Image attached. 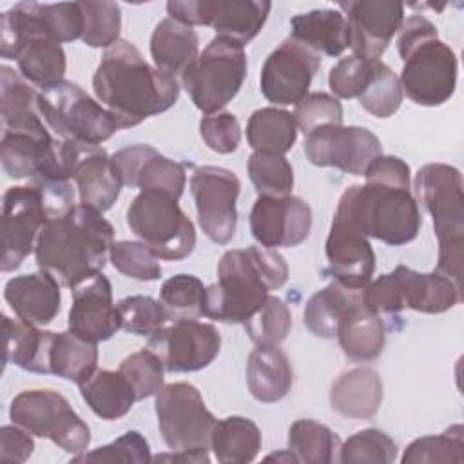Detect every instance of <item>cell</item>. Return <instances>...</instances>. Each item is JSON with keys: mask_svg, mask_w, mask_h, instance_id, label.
<instances>
[{"mask_svg": "<svg viewBox=\"0 0 464 464\" xmlns=\"http://www.w3.org/2000/svg\"><path fill=\"white\" fill-rule=\"evenodd\" d=\"M375 62L362 60L357 56H344L341 58L328 74L330 91L337 98H359L361 92L366 89L372 74H373Z\"/></svg>", "mask_w": 464, "mask_h": 464, "instance_id": "obj_54", "label": "cell"}, {"mask_svg": "<svg viewBox=\"0 0 464 464\" xmlns=\"http://www.w3.org/2000/svg\"><path fill=\"white\" fill-rule=\"evenodd\" d=\"M38 111L63 141L100 145L120 127L114 116L80 85L62 80L38 92Z\"/></svg>", "mask_w": 464, "mask_h": 464, "instance_id": "obj_8", "label": "cell"}, {"mask_svg": "<svg viewBox=\"0 0 464 464\" xmlns=\"http://www.w3.org/2000/svg\"><path fill=\"white\" fill-rule=\"evenodd\" d=\"M4 326V364H16L18 368L33 373H47V346L49 330L2 315Z\"/></svg>", "mask_w": 464, "mask_h": 464, "instance_id": "obj_34", "label": "cell"}, {"mask_svg": "<svg viewBox=\"0 0 464 464\" xmlns=\"http://www.w3.org/2000/svg\"><path fill=\"white\" fill-rule=\"evenodd\" d=\"M335 214L355 225L366 237L390 246L413 241L422 225L417 199L410 188L373 181L350 185L341 194Z\"/></svg>", "mask_w": 464, "mask_h": 464, "instance_id": "obj_5", "label": "cell"}, {"mask_svg": "<svg viewBox=\"0 0 464 464\" xmlns=\"http://www.w3.org/2000/svg\"><path fill=\"white\" fill-rule=\"evenodd\" d=\"M246 384L259 402H277L292 388V366L277 346H257L246 361Z\"/></svg>", "mask_w": 464, "mask_h": 464, "instance_id": "obj_31", "label": "cell"}, {"mask_svg": "<svg viewBox=\"0 0 464 464\" xmlns=\"http://www.w3.org/2000/svg\"><path fill=\"white\" fill-rule=\"evenodd\" d=\"M208 448L221 464L252 462L261 450V431L254 420L232 415L216 422Z\"/></svg>", "mask_w": 464, "mask_h": 464, "instance_id": "obj_36", "label": "cell"}, {"mask_svg": "<svg viewBox=\"0 0 464 464\" xmlns=\"http://www.w3.org/2000/svg\"><path fill=\"white\" fill-rule=\"evenodd\" d=\"M118 372L129 381L136 401L156 395L163 388V364L149 348L138 350L120 362Z\"/></svg>", "mask_w": 464, "mask_h": 464, "instance_id": "obj_48", "label": "cell"}, {"mask_svg": "<svg viewBox=\"0 0 464 464\" xmlns=\"http://www.w3.org/2000/svg\"><path fill=\"white\" fill-rule=\"evenodd\" d=\"M80 393L92 413L103 420H116L127 415L136 401L129 381L112 370H96L80 384Z\"/></svg>", "mask_w": 464, "mask_h": 464, "instance_id": "obj_35", "label": "cell"}, {"mask_svg": "<svg viewBox=\"0 0 464 464\" xmlns=\"http://www.w3.org/2000/svg\"><path fill=\"white\" fill-rule=\"evenodd\" d=\"M341 439L314 419H299L288 430V451L295 462L328 464L339 457Z\"/></svg>", "mask_w": 464, "mask_h": 464, "instance_id": "obj_40", "label": "cell"}, {"mask_svg": "<svg viewBox=\"0 0 464 464\" xmlns=\"http://www.w3.org/2000/svg\"><path fill=\"white\" fill-rule=\"evenodd\" d=\"M150 448L140 431H125L107 446L72 457L74 462H149Z\"/></svg>", "mask_w": 464, "mask_h": 464, "instance_id": "obj_52", "label": "cell"}, {"mask_svg": "<svg viewBox=\"0 0 464 464\" xmlns=\"http://www.w3.org/2000/svg\"><path fill=\"white\" fill-rule=\"evenodd\" d=\"M397 459V444L392 437L381 430L366 428L344 442H341L337 460L343 464L348 462H373V464H388Z\"/></svg>", "mask_w": 464, "mask_h": 464, "instance_id": "obj_46", "label": "cell"}, {"mask_svg": "<svg viewBox=\"0 0 464 464\" xmlns=\"http://www.w3.org/2000/svg\"><path fill=\"white\" fill-rule=\"evenodd\" d=\"M9 417L34 437L49 439L67 453L82 455L91 442L87 422L54 390H25L9 408Z\"/></svg>", "mask_w": 464, "mask_h": 464, "instance_id": "obj_11", "label": "cell"}, {"mask_svg": "<svg viewBox=\"0 0 464 464\" xmlns=\"http://www.w3.org/2000/svg\"><path fill=\"white\" fill-rule=\"evenodd\" d=\"M160 303L169 321L198 319L205 315L207 288L199 277L192 274H178L163 281L160 288Z\"/></svg>", "mask_w": 464, "mask_h": 464, "instance_id": "obj_41", "label": "cell"}, {"mask_svg": "<svg viewBox=\"0 0 464 464\" xmlns=\"http://www.w3.org/2000/svg\"><path fill=\"white\" fill-rule=\"evenodd\" d=\"M14 60L22 76L38 87H49L63 80L65 74V53L62 45L45 36H29L25 38Z\"/></svg>", "mask_w": 464, "mask_h": 464, "instance_id": "obj_38", "label": "cell"}, {"mask_svg": "<svg viewBox=\"0 0 464 464\" xmlns=\"http://www.w3.org/2000/svg\"><path fill=\"white\" fill-rule=\"evenodd\" d=\"M321 67V54L295 38H286L263 63L259 87L274 105H297Z\"/></svg>", "mask_w": 464, "mask_h": 464, "instance_id": "obj_19", "label": "cell"}, {"mask_svg": "<svg viewBox=\"0 0 464 464\" xmlns=\"http://www.w3.org/2000/svg\"><path fill=\"white\" fill-rule=\"evenodd\" d=\"M246 140L254 150L285 154L297 140V125L288 111L263 107L252 112L246 123Z\"/></svg>", "mask_w": 464, "mask_h": 464, "instance_id": "obj_39", "label": "cell"}, {"mask_svg": "<svg viewBox=\"0 0 464 464\" xmlns=\"http://www.w3.org/2000/svg\"><path fill=\"white\" fill-rule=\"evenodd\" d=\"M292 38L319 54L339 56L350 47V31L344 14L337 9H312L290 20Z\"/></svg>", "mask_w": 464, "mask_h": 464, "instance_id": "obj_30", "label": "cell"}, {"mask_svg": "<svg viewBox=\"0 0 464 464\" xmlns=\"http://www.w3.org/2000/svg\"><path fill=\"white\" fill-rule=\"evenodd\" d=\"M112 225L102 212L80 203L65 216L47 219L36 237L34 257L40 270L60 286L72 288L82 279L102 272L111 252Z\"/></svg>", "mask_w": 464, "mask_h": 464, "instance_id": "obj_2", "label": "cell"}, {"mask_svg": "<svg viewBox=\"0 0 464 464\" xmlns=\"http://www.w3.org/2000/svg\"><path fill=\"white\" fill-rule=\"evenodd\" d=\"M397 33V51L402 58L399 76L402 92L417 105L435 107L448 102L457 85L453 49L439 40L437 27L420 14L402 20Z\"/></svg>", "mask_w": 464, "mask_h": 464, "instance_id": "obj_4", "label": "cell"}, {"mask_svg": "<svg viewBox=\"0 0 464 464\" xmlns=\"http://www.w3.org/2000/svg\"><path fill=\"white\" fill-rule=\"evenodd\" d=\"M272 4L266 0H170V18L192 27L210 25L218 36L246 45L265 25Z\"/></svg>", "mask_w": 464, "mask_h": 464, "instance_id": "obj_15", "label": "cell"}, {"mask_svg": "<svg viewBox=\"0 0 464 464\" xmlns=\"http://www.w3.org/2000/svg\"><path fill=\"white\" fill-rule=\"evenodd\" d=\"M328 268L344 286L364 288L375 270V254L368 237L348 219L334 214L324 245Z\"/></svg>", "mask_w": 464, "mask_h": 464, "instance_id": "obj_26", "label": "cell"}, {"mask_svg": "<svg viewBox=\"0 0 464 464\" xmlns=\"http://www.w3.org/2000/svg\"><path fill=\"white\" fill-rule=\"evenodd\" d=\"M248 176L259 196L286 198L292 196L294 170L281 154L254 150L248 158Z\"/></svg>", "mask_w": 464, "mask_h": 464, "instance_id": "obj_42", "label": "cell"}, {"mask_svg": "<svg viewBox=\"0 0 464 464\" xmlns=\"http://www.w3.org/2000/svg\"><path fill=\"white\" fill-rule=\"evenodd\" d=\"M123 185L140 190H161L176 199L185 188V167L145 143L129 145L111 156Z\"/></svg>", "mask_w": 464, "mask_h": 464, "instance_id": "obj_25", "label": "cell"}, {"mask_svg": "<svg viewBox=\"0 0 464 464\" xmlns=\"http://www.w3.org/2000/svg\"><path fill=\"white\" fill-rule=\"evenodd\" d=\"M83 11L82 40L89 47H111L120 40L121 11L114 2H80Z\"/></svg>", "mask_w": 464, "mask_h": 464, "instance_id": "obj_47", "label": "cell"}, {"mask_svg": "<svg viewBox=\"0 0 464 464\" xmlns=\"http://www.w3.org/2000/svg\"><path fill=\"white\" fill-rule=\"evenodd\" d=\"M2 87H0V112L2 123L11 121L22 116L36 114L38 111V92L24 76L14 69L2 65Z\"/></svg>", "mask_w": 464, "mask_h": 464, "instance_id": "obj_51", "label": "cell"}, {"mask_svg": "<svg viewBox=\"0 0 464 464\" xmlns=\"http://www.w3.org/2000/svg\"><path fill=\"white\" fill-rule=\"evenodd\" d=\"M464 460V430L460 424L448 428L439 435L415 439L402 453L401 462L433 464V462H462Z\"/></svg>", "mask_w": 464, "mask_h": 464, "instance_id": "obj_43", "label": "cell"}, {"mask_svg": "<svg viewBox=\"0 0 464 464\" xmlns=\"http://www.w3.org/2000/svg\"><path fill=\"white\" fill-rule=\"evenodd\" d=\"M310 227L312 210L297 196H259L250 210L252 236L265 248L297 246L308 237Z\"/></svg>", "mask_w": 464, "mask_h": 464, "instance_id": "obj_23", "label": "cell"}, {"mask_svg": "<svg viewBox=\"0 0 464 464\" xmlns=\"http://www.w3.org/2000/svg\"><path fill=\"white\" fill-rule=\"evenodd\" d=\"M361 295L362 288H350L339 281L326 285L323 290L315 292L304 306L303 321L306 328L317 337H335L341 317Z\"/></svg>", "mask_w": 464, "mask_h": 464, "instance_id": "obj_37", "label": "cell"}, {"mask_svg": "<svg viewBox=\"0 0 464 464\" xmlns=\"http://www.w3.org/2000/svg\"><path fill=\"white\" fill-rule=\"evenodd\" d=\"M415 192L433 218L439 241L437 272L462 290L464 257V194L459 169L446 163H428L415 174Z\"/></svg>", "mask_w": 464, "mask_h": 464, "instance_id": "obj_6", "label": "cell"}, {"mask_svg": "<svg viewBox=\"0 0 464 464\" xmlns=\"http://www.w3.org/2000/svg\"><path fill=\"white\" fill-rule=\"evenodd\" d=\"M109 257L112 266L127 277L138 281H156L161 277L158 256L143 241H114Z\"/></svg>", "mask_w": 464, "mask_h": 464, "instance_id": "obj_49", "label": "cell"}, {"mask_svg": "<svg viewBox=\"0 0 464 464\" xmlns=\"http://www.w3.org/2000/svg\"><path fill=\"white\" fill-rule=\"evenodd\" d=\"M158 428L172 451L198 450L210 444L218 419L207 410L199 390L190 382H172L156 393Z\"/></svg>", "mask_w": 464, "mask_h": 464, "instance_id": "obj_14", "label": "cell"}, {"mask_svg": "<svg viewBox=\"0 0 464 464\" xmlns=\"http://www.w3.org/2000/svg\"><path fill=\"white\" fill-rule=\"evenodd\" d=\"M304 154L317 167H335L353 176H364L382 149L379 138L364 127L323 125L306 134Z\"/></svg>", "mask_w": 464, "mask_h": 464, "instance_id": "obj_21", "label": "cell"}, {"mask_svg": "<svg viewBox=\"0 0 464 464\" xmlns=\"http://www.w3.org/2000/svg\"><path fill=\"white\" fill-rule=\"evenodd\" d=\"M257 346H277L292 328V315L283 299L268 295L263 306L243 324Z\"/></svg>", "mask_w": 464, "mask_h": 464, "instance_id": "obj_45", "label": "cell"}, {"mask_svg": "<svg viewBox=\"0 0 464 464\" xmlns=\"http://www.w3.org/2000/svg\"><path fill=\"white\" fill-rule=\"evenodd\" d=\"M127 225L160 259H183L196 246L192 221L161 190H140L127 208Z\"/></svg>", "mask_w": 464, "mask_h": 464, "instance_id": "obj_9", "label": "cell"}, {"mask_svg": "<svg viewBox=\"0 0 464 464\" xmlns=\"http://www.w3.org/2000/svg\"><path fill=\"white\" fill-rule=\"evenodd\" d=\"M92 89L120 129L136 127L170 109L179 96L176 78L149 65L127 40H118L103 53Z\"/></svg>", "mask_w": 464, "mask_h": 464, "instance_id": "obj_1", "label": "cell"}, {"mask_svg": "<svg viewBox=\"0 0 464 464\" xmlns=\"http://www.w3.org/2000/svg\"><path fill=\"white\" fill-rule=\"evenodd\" d=\"M72 304L67 324L76 335L100 343L111 339L120 328V314L112 303L111 281L96 272L72 286Z\"/></svg>", "mask_w": 464, "mask_h": 464, "instance_id": "obj_24", "label": "cell"}, {"mask_svg": "<svg viewBox=\"0 0 464 464\" xmlns=\"http://www.w3.org/2000/svg\"><path fill=\"white\" fill-rule=\"evenodd\" d=\"M83 11L80 2L38 4L20 2L2 14L0 54L14 60L20 44L29 36H45L58 44L72 42L83 34Z\"/></svg>", "mask_w": 464, "mask_h": 464, "instance_id": "obj_13", "label": "cell"}, {"mask_svg": "<svg viewBox=\"0 0 464 464\" xmlns=\"http://www.w3.org/2000/svg\"><path fill=\"white\" fill-rule=\"evenodd\" d=\"M2 127L0 160L9 178H31V181L71 179L60 163L58 141L51 138L40 112L4 121Z\"/></svg>", "mask_w": 464, "mask_h": 464, "instance_id": "obj_12", "label": "cell"}, {"mask_svg": "<svg viewBox=\"0 0 464 464\" xmlns=\"http://www.w3.org/2000/svg\"><path fill=\"white\" fill-rule=\"evenodd\" d=\"M297 129L304 134L323 125H343L341 102L326 92L306 94L292 112Z\"/></svg>", "mask_w": 464, "mask_h": 464, "instance_id": "obj_53", "label": "cell"}, {"mask_svg": "<svg viewBox=\"0 0 464 464\" xmlns=\"http://www.w3.org/2000/svg\"><path fill=\"white\" fill-rule=\"evenodd\" d=\"M147 348L160 357L165 372H198L218 357L221 335L214 324L176 319L170 326H163L150 335Z\"/></svg>", "mask_w": 464, "mask_h": 464, "instance_id": "obj_18", "label": "cell"}, {"mask_svg": "<svg viewBox=\"0 0 464 464\" xmlns=\"http://www.w3.org/2000/svg\"><path fill=\"white\" fill-rule=\"evenodd\" d=\"M366 181L410 188V167L397 156H377L364 172Z\"/></svg>", "mask_w": 464, "mask_h": 464, "instance_id": "obj_57", "label": "cell"}, {"mask_svg": "<svg viewBox=\"0 0 464 464\" xmlns=\"http://www.w3.org/2000/svg\"><path fill=\"white\" fill-rule=\"evenodd\" d=\"M402 87L399 76L381 60L375 62L373 74L361 92L359 105L375 118H390L402 102Z\"/></svg>", "mask_w": 464, "mask_h": 464, "instance_id": "obj_44", "label": "cell"}, {"mask_svg": "<svg viewBox=\"0 0 464 464\" xmlns=\"http://www.w3.org/2000/svg\"><path fill=\"white\" fill-rule=\"evenodd\" d=\"M121 328L134 335H154L169 321L160 301L150 295H129L118 304Z\"/></svg>", "mask_w": 464, "mask_h": 464, "instance_id": "obj_50", "label": "cell"}, {"mask_svg": "<svg viewBox=\"0 0 464 464\" xmlns=\"http://www.w3.org/2000/svg\"><path fill=\"white\" fill-rule=\"evenodd\" d=\"M462 299V290L439 272L422 274L404 265L379 276L362 288L364 304L375 314H395L411 308L422 314H442Z\"/></svg>", "mask_w": 464, "mask_h": 464, "instance_id": "obj_7", "label": "cell"}, {"mask_svg": "<svg viewBox=\"0 0 464 464\" xmlns=\"http://www.w3.org/2000/svg\"><path fill=\"white\" fill-rule=\"evenodd\" d=\"M199 134L210 150L218 154H230L239 145L241 127L232 112L218 111L201 118Z\"/></svg>", "mask_w": 464, "mask_h": 464, "instance_id": "obj_55", "label": "cell"}, {"mask_svg": "<svg viewBox=\"0 0 464 464\" xmlns=\"http://www.w3.org/2000/svg\"><path fill=\"white\" fill-rule=\"evenodd\" d=\"M98 343L87 341L74 332H51L47 346V373L72 381L78 386L85 382L98 364Z\"/></svg>", "mask_w": 464, "mask_h": 464, "instance_id": "obj_33", "label": "cell"}, {"mask_svg": "<svg viewBox=\"0 0 464 464\" xmlns=\"http://www.w3.org/2000/svg\"><path fill=\"white\" fill-rule=\"evenodd\" d=\"M47 221L40 190L34 185L9 187L2 203V272L16 270L34 250L38 232Z\"/></svg>", "mask_w": 464, "mask_h": 464, "instance_id": "obj_20", "label": "cell"}, {"mask_svg": "<svg viewBox=\"0 0 464 464\" xmlns=\"http://www.w3.org/2000/svg\"><path fill=\"white\" fill-rule=\"evenodd\" d=\"M348 22L353 56L377 62L404 20V5L395 0L341 2Z\"/></svg>", "mask_w": 464, "mask_h": 464, "instance_id": "obj_22", "label": "cell"}, {"mask_svg": "<svg viewBox=\"0 0 464 464\" xmlns=\"http://www.w3.org/2000/svg\"><path fill=\"white\" fill-rule=\"evenodd\" d=\"M150 56L160 71L176 78L198 58V34L192 27L167 16L152 31Z\"/></svg>", "mask_w": 464, "mask_h": 464, "instance_id": "obj_32", "label": "cell"}, {"mask_svg": "<svg viewBox=\"0 0 464 464\" xmlns=\"http://www.w3.org/2000/svg\"><path fill=\"white\" fill-rule=\"evenodd\" d=\"M286 279L288 266L274 248L227 250L218 265V283L207 288L205 315L245 324L263 306L268 292L281 288Z\"/></svg>", "mask_w": 464, "mask_h": 464, "instance_id": "obj_3", "label": "cell"}, {"mask_svg": "<svg viewBox=\"0 0 464 464\" xmlns=\"http://www.w3.org/2000/svg\"><path fill=\"white\" fill-rule=\"evenodd\" d=\"M156 460H169V462H208V451L207 448H198V450H179L165 455H158Z\"/></svg>", "mask_w": 464, "mask_h": 464, "instance_id": "obj_58", "label": "cell"}, {"mask_svg": "<svg viewBox=\"0 0 464 464\" xmlns=\"http://www.w3.org/2000/svg\"><path fill=\"white\" fill-rule=\"evenodd\" d=\"M239 188V178L223 167H198L190 176L198 223L205 236L218 245H227L236 234Z\"/></svg>", "mask_w": 464, "mask_h": 464, "instance_id": "obj_16", "label": "cell"}, {"mask_svg": "<svg viewBox=\"0 0 464 464\" xmlns=\"http://www.w3.org/2000/svg\"><path fill=\"white\" fill-rule=\"evenodd\" d=\"M27 430L18 424H5L0 430V460L20 464L25 462L34 450V440Z\"/></svg>", "mask_w": 464, "mask_h": 464, "instance_id": "obj_56", "label": "cell"}, {"mask_svg": "<svg viewBox=\"0 0 464 464\" xmlns=\"http://www.w3.org/2000/svg\"><path fill=\"white\" fill-rule=\"evenodd\" d=\"M58 158L71 179L76 181L80 201L98 212L109 210L123 187V181L100 145L76 141L56 143Z\"/></svg>", "mask_w": 464, "mask_h": 464, "instance_id": "obj_17", "label": "cell"}, {"mask_svg": "<svg viewBox=\"0 0 464 464\" xmlns=\"http://www.w3.org/2000/svg\"><path fill=\"white\" fill-rule=\"evenodd\" d=\"M4 297L16 317L34 326L49 324L58 315L62 304L60 283L44 270L9 279Z\"/></svg>", "mask_w": 464, "mask_h": 464, "instance_id": "obj_27", "label": "cell"}, {"mask_svg": "<svg viewBox=\"0 0 464 464\" xmlns=\"http://www.w3.org/2000/svg\"><path fill=\"white\" fill-rule=\"evenodd\" d=\"M335 337L348 359L366 362L382 353L386 330L379 314L372 312L361 295V299H357L341 317Z\"/></svg>", "mask_w": 464, "mask_h": 464, "instance_id": "obj_28", "label": "cell"}, {"mask_svg": "<svg viewBox=\"0 0 464 464\" xmlns=\"http://www.w3.org/2000/svg\"><path fill=\"white\" fill-rule=\"evenodd\" d=\"M246 76L243 45L216 36L181 74V83L194 105L212 114L223 109L241 89Z\"/></svg>", "mask_w": 464, "mask_h": 464, "instance_id": "obj_10", "label": "cell"}, {"mask_svg": "<svg viewBox=\"0 0 464 464\" xmlns=\"http://www.w3.org/2000/svg\"><path fill=\"white\" fill-rule=\"evenodd\" d=\"M382 382L372 368H352L343 372L330 390V404L343 417L368 419L379 411Z\"/></svg>", "mask_w": 464, "mask_h": 464, "instance_id": "obj_29", "label": "cell"}]
</instances>
